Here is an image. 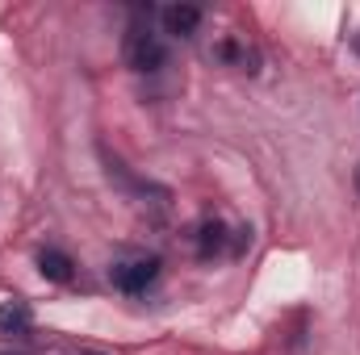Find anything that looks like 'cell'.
<instances>
[{"instance_id": "cell-1", "label": "cell", "mask_w": 360, "mask_h": 355, "mask_svg": "<svg viewBox=\"0 0 360 355\" xmlns=\"http://www.w3.org/2000/svg\"><path fill=\"white\" fill-rule=\"evenodd\" d=\"M139 21L126 29V42H122V55H126V67L130 72H139V76H151V72H160L164 63H168V46L160 42V34L151 29V25H143V17L151 21V4L147 8H130Z\"/></svg>"}, {"instance_id": "cell-2", "label": "cell", "mask_w": 360, "mask_h": 355, "mask_svg": "<svg viewBox=\"0 0 360 355\" xmlns=\"http://www.w3.org/2000/svg\"><path fill=\"white\" fill-rule=\"evenodd\" d=\"M160 255H126V260H113L109 264V284L122 288L126 297H139L147 293L155 280H160Z\"/></svg>"}, {"instance_id": "cell-3", "label": "cell", "mask_w": 360, "mask_h": 355, "mask_svg": "<svg viewBox=\"0 0 360 355\" xmlns=\"http://www.w3.org/2000/svg\"><path fill=\"white\" fill-rule=\"evenodd\" d=\"M160 21H164L168 34H176V38H193L197 25H201V8H197V4H168V8H160Z\"/></svg>"}, {"instance_id": "cell-4", "label": "cell", "mask_w": 360, "mask_h": 355, "mask_svg": "<svg viewBox=\"0 0 360 355\" xmlns=\"http://www.w3.org/2000/svg\"><path fill=\"white\" fill-rule=\"evenodd\" d=\"M38 272H42L46 280H55V284H68V280L76 276V264H72L68 251H59V247H42V251H38Z\"/></svg>"}, {"instance_id": "cell-5", "label": "cell", "mask_w": 360, "mask_h": 355, "mask_svg": "<svg viewBox=\"0 0 360 355\" xmlns=\"http://www.w3.org/2000/svg\"><path fill=\"white\" fill-rule=\"evenodd\" d=\"M226 247H231L226 226H222V222H201V230H197V255H201V260H214V255H222Z\"/></svg>"}, {"instance_id": "cell-6", "label": "cell", "mask_w": 360, "mask_h": 355, "mask_svg": "<svg viewBox=\"0 0 360 355\" xmlns=\"http://www.w3.org/2000/svg\"><path fill=\"white\" fill-rule=\"evenodd\" d=\"M30 322H34V314H30L25 301H4L0 305V335H25Z\"/></svg>"}, {"instance_id": "cell-7", "label": "cell", "mask_w": 360, "mask_h": 355, "mask_svg": "<svg viewBox=\"0 0 360 355\" xmlns=\"http://www.w3.org/2000/svg\"><path fill=\"white\" fill-rule=\"evenodd\" d=\"M222 63H231V67H239V72H256V51L252 46H243L239 38H226V42H218V51H214Z\"/></svg>"}, {"instance_id": "cell-8", "label": "cell", "mask_w": 360, "mask_h": 355, "mask_svg": "<svg viewBox=\"0 0 360 355\" xmlns=\"http://www.w3.org/2000/svg\"><path fill=\"white\" fill-rule=\"evenodd\" d=\"M356 192H360V168H356Z\"/></svg>"}, {"instance_id": "cell-9", "label": "cell", "mask_w": 360, "mask_h": 355, "mask_svg": "<svg viewBox=\"0 0 360 355\" xmlns=\"http://www.w3.org/2000/svg\"><path fill=\"white\" fill-rule=\"evenodd\" d=\"M352 42H356V51H360V34H356V38H352Z\"/></svg>"}, {"instance_id": "cell-10", "label": "cell", "mask_w": 360, "mask_h": 355, "mask_svg": "<svg viewBox=\"0 0 360 355\" xmlns=\"http://www.w3.org/2000/svg\"><path fill=\"white\" fill-rule=\"evenodd\" d=\"M84 355H96V351H84Z\"/></svg>"}]
</instances>
